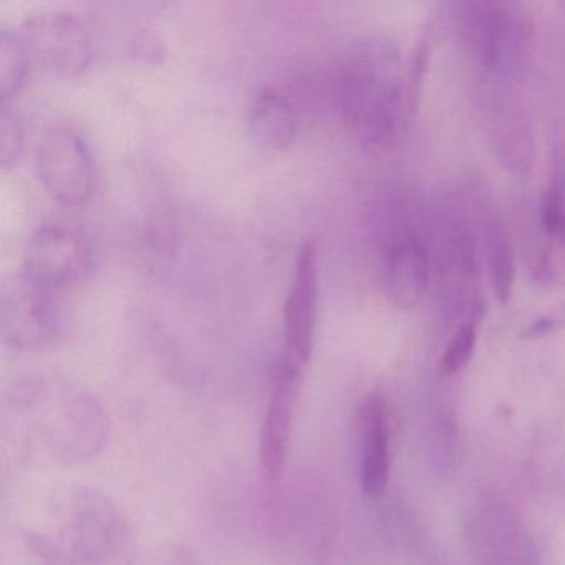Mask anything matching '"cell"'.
I'll list each match as a JSON object with an SVG mask.
<instances>
[{
    "label": "cell",
    "mask_w": 565,
    "mask_h": 565,
    "mask_svg": "<svg viewBox=\"0 0 565 565\" xmlns=\"http://www.w3.org/2000/svg\"><path fill=\"white\" fill-rule=\"evenodd\" d=\"M319 309V260L313 241H303L297 250L292 282L284 303V337L287 355L306 365L316 342Z\"/></svg>",
    "instance_id": "cell-10"
},
{
    "label": "cell",
    "mask_w": 565,
    "mask_h": 565,
    "mask_svg": "<svg viewBox=\"0 0 565 565\" xmlns=\"http://www.w3.org/2000/svg\"><path fill=\"white\" fill-rule=\"evenodd\" d=\"M562 329H565V302L548 310L547 313L539 317V319L532 320L522 330L521 337L524 340L544 339V337L552 335V333L558 332Z\"/></svg>",
    "instance_id": "cell-20"
},
{
    "label": "cell",
    "mask_w": 565,
    "mask_h": 565,
    "mask_svg": "<svg viewBox=\"0 0 565 565\" xmlns=\"http://www.w3.org/2000/svg\"><path fill=\"white\" fill-rule=\"evenodd\" d=\"M62 329L57 292L19 273L6 280L0 296V332L15 350H39L57 340Z\"/></svg>",
    "instance_id": "cell-5"
},
{
    "label": "cell",
    "mask_w": 565,
    "mask_h": 565,
    "mask_svg": "<svg viewBox=\"0 0 565 565\" xmlns=\"http://www.w3.org/2000/svg\"><path fill=\"white\" fill-rule=\"evenodd\" d=\"M466 535L479 565H542L521 515L502 499H481L469 511Z\"/></svg>",
    "instance_id": "cell-7"
},
{
    "label": "cell",
    "mask_w": 565,
    "mask_h": 565,
    "mask_svg": "<svg viewBox=\"0 0 565 565\" xmlns=\"http://www.w3.org/2000/svg\"><path fill=\"white\" fill-rule=\"evenodd\" d=\"M35 171L45 191L65 206H82L97 188V164L85 138L67 125H52L35 150Z\"/></svg>",
    "instance_id": "cell-3"
},
{
    "label": "cell",
    "mask_w": 565,
    "mask_h": 565,
    "mask_svg": "<svg viewBox=\"0 0 565 565\" xmlns=\"http://www.w3.org/2000/svg\"><path fill=\"white\" fill-rule=\"evenodd\" d=\"M302 366L284 353L274 370L273 388L259 433V458L264 471L277 478L286 465L292 431L294 409L299 399Z\"/></svg>",
    "instance_id": "cell-11"
},
{
    "label": "cell",
    "mask_w": 565,
    "mask_h": 565,
    "mask_svg": "<svg viewBox=\"0 0 565 565\" xmlns=\"http://www.w3.org/2000/svg\"><path fill=\"white\" fill-rule=\"evenodd\" d=\"M482 316H484V312H482V303L479 302L472 309V312L462 320L461 326L458 327L455 335L449 340L441 360H439V370H441L443 375H456L468 365L472 353H475L476 342H478Z\"/></svg>",
    "instance_id": "cell-17"
},
{
    "label": "cell",
    "mask_w": 565,
    "mask_h": 565,
    "mask_svg": "<svg viewBox=\"0 0 565 565\" xmlns=\"http://www.w3.org/2000/svg\"><path fill=\"white\" fill-rule=\"evenodd\" d=\"M431 270L438 279L441 306L449 319L469 316L478 306L472 299L478 279V250L471 231L461 220L445 221L435 237Z\"/></svg>",
    "instance_id": "cell-9"
},
{
    "label": "cell",
    "mask_w": 565,
    "mask_h": 565,
    "mask_svg": "<svg viewBox=\"0 0 565 565\" xmlns=\"http://www.w3.org/2000/svg\"><path fill=\"white\" fill-rule=\"evenodd\" d=\"M18 32L31 61L49 74L77 77L90 64V29L74 12H38L25 18Z\"/></svg>",
    "instance_id": "cell-4"
},
{
    "label": "cell",
    "mask_w": 565,
    "mask_h": 565,
    "mask_svg": "<svg viewBox=\"0 0 565 565\" xmlns=\"http://www.w3.org/2000/svg\"><path fill=\"white\" fill-rule=\"evenodd\" d=\"M360 484L369 498L386 491L390 476V423L385 398L370 393L359 409Z\"/></svg>",
    "instance_id": "cell-12"
},
{
    "label": "cell",
    "mask_w": 565,
    "mask_h": 565,
    "mask_svg": "<svg viewBox=\"0 0 565 565\" xmlns=\"http://www.w3.org/2000/svg\"><path fill=\"white\" fill-rule=\"evenodd\" d=\"M529 274L541 289H565V239L542 237L529 263Z\"/></svg>",
    "instance_id": "cell-16"
},
{
    "label": "cell",
    "mask_w": 565,
    "mask_h": 565,
    "mask_svg": "<svg viewBox=\"0 0 565 565\" xmlns=\"http://www.w3.org/2000/svg\"><path fill=\"white\" fill-rule=\"evenodd\" d=\"M302 105L290 88L266 85L254 95L249 128L254 140L270 150H284L296 140Z\"/></svg>",
    "instance_id": "cell-13"
},
{
    "label": "cell",
    "mask_w": 565,
    "mask_h": 565,
    "mask_svg": "<svg viewBox=\"0 0 565 565\" xmlns=\"http://www.w3.org/2000/svg\"><path fill=\"white\" fill-rule=\"evenodd\" d=\"M482 250H484L492 292L498 302L505 306L511 299L512 287H514V253H512L508 231L495 217H489L482 224Z\"/></svg>",
    "instance_id": "cell-14"
},
{
    "label": "cell",
    "mask_w": 565,
    "mask_h": 565,
    "mask_svg": "<svg viewBox=\"0 0 565 565\" xmlns=\"http://www.w3.org/2000/svg\"><path fill=\"white\" fill-rule=\"evenodd\" d=\"M329 82L333 108L360 143L373 150L395 143L405 124L409 98L402 61L392 44L369 41L359 45L333 71Z\"/></svg>",
    "instance_id": "cell-1"
},
{
    "label": "cell",
    "mask_w": 565,
    "mask_h": 565,
    "mask_svg": "<svg viewBox=\"0 0 565 565\" xmlns=\"http://www.w3.org/2000/svg\"><path fill=\"white\" fill-rule=\"evenodd\" d=\"M542 237L565 239V161L555 160L554 177L541 201Z\"/></svg>",
    "instance_id": "cell-18"
},
{
    "label": "cell",
    "mask_w": 565,
    "mask_h": 565,
    "mask_svg": "<svg viewBox=\"0 0 565 565\" xmlns=\"http://www.w3.org/2000/svg\"><path fill=\"white\" fill-rule=\"evenodd\" d=\"M431 253L409 227L386 226L380 247L379 280L386 299L408 310L418 306L431 282Z\"/></svg>",
    "instance_id": "cell-8"
},
{
    "label": "cell",
    "mask_w": 565,
    "mask_h": 565,
    "mask_svg": "<svg viewBox=\"0 0 565 565\" xmlns=\"http://www.w3.org/2000/svg\"><path fill=\"white\" fill-rule=\"evenodd\" d=\"M28 49L18 31L0 29V98L2 105L15 97L24 85L31 64Z\"/></svg>",
    "instance_id": "cell-15"
},
{
    "label": "cell",
    "mask_w": 565,
    "mask_h": 565,
    "mask_svg": "<svg viewBox=\"0 0 565 565\" xmlns=\"http://www.w3.org/2000/svg\"><path fill=\"white\" fill-rule=\"evenodd\" d=\"M2 125H0V163L8 170L18 161L24 150V127L18 111L9 105H2Z\"/></svg>",
    "instance_id": "cell-19"
},
{
    "label": "cell",
    "mask_w": 565,
    "mask_h": 565,
    "mask_svg": "<svg viewBox=\"0 0 565 565\" xmlns=\"http://www.w3.org/2000/svg\"><path fill=\"white\" fill-rule=\"evenodd\" d=\"M459 24L479 67L494 78L518 71L529 39L524 9L514 2H468L459 6Z\"/></svg>",
    "instance_id": "cell-2"
},
{
    "label": "cell",
    "mask_w": 565,
    "mask_h": 565,
    "mask_svg": "<svg viewBox=\"0 0 565 565\" xmlns=\"http://www.w3.org/2000/svg\"><path fill=\"white\" fill-rule=\"evenodd\" d=\"M92 246L78 227L67 223L42 224L25 247L21 273L32 282L58 292L87 276Z\"/></svg>",
    "instance_id": "cell-6"
}]
</instances>
